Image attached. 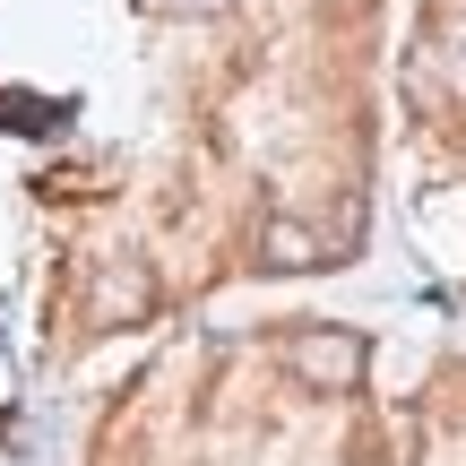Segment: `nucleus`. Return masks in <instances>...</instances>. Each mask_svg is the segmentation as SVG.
<instances>
[{
  "mask_svg": "<svg viewBox=\"0 0 466 466\" xmlns=\"http://www.w3.org/2000/svg\"><path fill=\"white\" fill-rule=\"evenodd\" d=\"M147 17H225V0H138Z\"/></svg>",
  "mask_w": 466,
  "mask_h": 466,
  "instance_id": "nucleus-4",
  "label": "nucleus"
},
{
  "mask_svg": "<svg viewBox=\"0 0 466 466\" xmlns=\"http://www.w3.org/2000/svg\"><path fill=\"white\" fill-rule=\"evenodd\" d=\"M147 311H156V277L138 259H104L96 285H86V319H96V329H130V319H147Z\"/></svg>",
  "mask_w": 466,
  "mask_h": 466,
  "instance_id": "nucleus-2",
  "label": "nucleus"
},
{
  "mask_svg": "<svg viewBox=\"0 0 466 466\" xmlns=\"http://www.w3.org/2000/svg\"><path fill=\"white\" fill-rule=\"evenodd\" d=\"M277 363L294 371L302 389H319V398H354L371 371V337L363 329H337V319H311V329H285L277 337Z\"/></svg>",
  "mask_w": 466,
  "mask_h": 466,
  "instance_id": "nucleus-1",
  "label": "nucleus"
},
{
  "mask_svg": "<svg viewBox=\"0 0 466 466\" xmlns=\"http://www.w3.org/2000/svg\"><path fill=\"white\" fill-rule=\"evenodd\" d=\"M329 233H319L311 217H268L259 225V268L268 277H302V268H329Z\"/></svg>",
  "mask_w": 466,
  "mask_h": 466,
  "instance_id": "nucleus-3",
  "label": "nucleus"
}]
</instances>
